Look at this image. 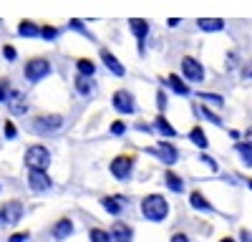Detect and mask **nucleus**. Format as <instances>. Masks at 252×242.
Segmentation results:
<instances>
[{"label":"nucleus","mask_w":252,"mask_h":242,"mask_svg":"<svg viewBox=\"0 0 252 242\" xmlns=\"http://www.w3.org/2000/svg\"><path fill=\"white\" fill-rule=\"evenodd\" d=\"M141 214L149 222H161L169 214V205H166V199L161 194H149L141 199Z\"/></svg>","instance_id":"nucleus-1"},{"label":"nucleus","mask_w":252,"mask_h":242,"mask_svg":"<svg viewBox=\"0 0 252 242\" xmlns=\"http://www.w3.org/2000/svg\"><path fill=\"white\" fill-rule=\"evenodd\" d=\"M48 164H51V154L46 147H31L26 151V167L28 169H43L46 172Z\"/></svg>","instance_id":"nucleus-2"},{"label":"nucleus","mask_w":252,"mask_h":242,"mask_svg":"<svg viewBox=\"0 0 252 242\" xmlns=\"http://www.w3.org/2000/svg\"><path fill=\"white\" fill-rule=\"evenodd\" d=\"M26 78L31 81V84H38V81H43L48 73H51V63L46 58H33V60H28L26 63Z\"/></svg>","instance_id":"nucleus-3"},{"label":"nucleus","mask_w":252,"mask_h":242,"mask_svg":"<svg viewBox=\"0 0 252 242\" xmlns=\"http://www.w3.org/2000/svg\"><path fill=\"white\" fill-rule=\"evenodd\" d=\"M182 73H184L187 81H192V84H202V81H204V68H202V63L197 58L184 56L182 58Z\"/></svg>","instance_id":"nucleus-4"},{"label":"nucleus","mask_w":252,"mask_h":242,"mask_svg":"<svg viewBox=\"0 0 252 242\" xmlns=\"http://www.w3.org/2000/svg\"><path fill=\"white\" fill-rule=\"evenodd\" d=\"M20 217H23V205L20 202H5L3 207H0V222L3 225H18Z\"/></svg>","instance_id":"nucleus-5"},{"label":"nucleus","mask_w":252,"mask_h":242,"mask_svg":"<svg viewBox=\"0 0 252 242\" xmlns=\"http://www.w3.org/2000/svg\"><path fill=\"white\" fill-rule=\"evenodd\" d=\"M63 126V119L58 116V114H51V116H38L35 121H33V131H38V134H53V131H58Z\"/></svg>","instance_id":"nucleus-6"},{"label":"nucleus","mask_w":252,"mask_h":242,"mask_svg":"<svg viewBox=\"0 0 252 242\" xmlns=\"http://www.w3.org/2000/svg\"><path fill=\"white\" fill-rule=\"evenodd\" d=\"M28 187L33 192H46V189L53 187V182L43 169H28Z\"/></svg>","instance_id":"nucleus-7"},{"label":"nucleus","mask_w":252,"mask_h":242,"mask_svg":"<svg viewBox=\"0 0 252 242\" xmlns=\"http://www.w3.org/2000/svg\"><path fill=\"white\" fill-rule=\"evenodd\" d=\"M111 104H114V109L119 114H134L136 111V101H134V96L129 91H116L114 98H111Z\"/></svg>","instance_id":"nucleus-8"},{"label":"nucleus","mask_w":252,"mask_h":242,"mask_svg":"<svg viewBox=\"0 0 252 242\" xmlns=\"http://www.w3.org/2000/svg\"><path fill=\"white\" fill-rule=\"evenodd\" d=\"M131 169H134V159L131 156H116L111 161V174L116 179H121V182H126L131 177Z\"/></svg>","instance_id":"nucleus-9"},{"label":"nucleus","mask_w":252,"mask_h":242,"mask_svg":"<svg viewBox=\"0 0 252 242\" xmlns=\"http://www.w3.org/2000/svg\"><path fill=\"white\" fill-rule=\"evenodd\" d=\"M5 104H8L10 114H15V116H23V114L28 111V98H26L23 91H8Z\"/></svg>","instance_id":"nucleus-10"},{"label":"nucleus","mask_w":252,"mask_h":242,"mask_svg":"<svg viewBox=\"0 0 252 242\" xmlns=\"http://www.w3.org/2000/svg\"><path fill=\"white\" fill-rule=\"evenodd\" d=\"M149 151H152V154H157V156H159V159L164 161V164H166V167H172V164H174V161H177V156H179V154H177V149H174L172 144H166V141H161V144H157V147H152Z\"/></svg>","instance_id":"nucleus-11"},{"label":"nucleus","mask_w":252,"mask_h":242,"mask_svg":"<svg viewBox=\"0 0 252 242\" xmlns=\"http://www.w3.org/2000/svg\"><path fill=\"white\" fill-rule=\"evenodd\" d=\"M129 28H131V33L139 40V53H144V38H146V33H149V23L141 20V18H131L129 20Z\"/></svg>","instance_id":"nucleus-12"},{"label":"nucleus","mask_w":252,"mask_h":242,"mask_svg":"<svg viewBox=\"0 0 252 242\" xmlns=\"http://www.w3.org/2000/svg\"><path fill=\"white\" fill-rule=\"evenodd\" d=\"M101 58H103V63H106V68H109V71H111L114 76H119V78H121V76L126 73V68L121 66V60H119V58H116V56H114L111 51L101 48Z\"/></svg>","instance_id":"nucleus-13"},{"label":"nucleus","mask_w":252,"mask_h":242,"mask_svg":"<svg viewBox=\"0 0 252 242\" xmlns=\"http://www.w3.org/2000/svg\"><path fill=\"white\" fill-rule=\"evenodd\" d=\"M94 89H96V84H94L91 76H86V73H78V76H76V91H78L81 96H91Z\"/></svg>","instance_id":"nucleus-14"},{"label":"nucleus","mask_w":252,"mask_h":242,"mask_svg":"<svg viewBox=\"0 0 252 242\" xmlns=\"http://www.w3.org/2000/svg\"><path fill=\"white\" fill-rule=\"evenodd\" d=\"M111 237H114V242H131L134 232H131L129 225H124V222H116V225L111 227Z\"/></svg>","instance_id":"nucleus-15"},{"label":"nucleus","mask_w":252,"mask_h":242,"mask_svg":"<svg viewBox=\"0 0 252 242\" xmlns=\"http://www.w3.org/2000/svg\"><path fill=\"white\" fill-rule=\"evenodd\" d=\"M73 235V222L71 219H61L58 225L53 227V237L56 240H66V237H71Z\"/></svg>","instance_id":"nucleus-16"},{"label":"nucleus","mask_w":252,"mask_h":242,"mask_svg":"<svg viewBox=\"0 0 252 242\" xmlns=\"http://www.w3.org/2000/svg\"><path fill=\"white\" fill-rule=\"evenodd\" d=\"M197 26H199L202 30L215 33V30H222V28H224V20H222V18H199Z\"/></svg>","instance_id":"nucleus-17"},{"label":"nucleus","mask_w":252,"mask_h":242,"mask_svg":"<svg viewBox=\"0 0 252 242\" xmlns=\"http://www.w3.org/2000/svg\"><path fill=\"white\" fill-rule=\"evenodd\" d=\"M101 205H103V210H106V212L119 214V212L124 210V197H103Z\"/></svg>","instance_id":"nucleus-18"},{"label":"nucleus","mask_w":252,"mask_h":242,"mask_svg":"<svg viewBox=\"0 0 252 242\" xmlns=\"http://www.w3.org/2000/svg\"><path fill=\"white\" fill-rule=\"evenodd\" d=\"M18 35H23V38H38L40 35V28L33 23V20H23L18 28Z\"/></svg>","instance_id":"nucleus-19"},{"label":"nucleus","mask_w":252,"mask_h":242,"mask_svg":"<svg viewBox=\"0 0 252 242\" xmlns=\"http://www.w3.org/2000/svg\"><path fill=\"white\" fill-rule=\"evenodd\" d=\"M154 126H157V131H159V134H164V136H169V139H172V136H177L174 126H172V124H169V121H166L164 116H157V121H154Z\"/></svg>","instance_id":"nucleus-20"},{"label":"nucleus","mask_w":252,"mask_h":242,"mask_svg":"<svg viewBox=\"0 0 252 242\" xmlns=\"http://www.w3.org/2000/svg\"><path fill=\"white\" fill-rule=\"evenodd\" d=\"M166 81H169V86H172V91H174V93H179V96H189V86L184 84V81H182L179 76H174V73H172Z\"/></svg>","instance_id":"nucleus-21"},{"label":"nucleus","mask_w":252,"mask_h":242,"mask_svg":"<svg viewBox=\"0 0 252 242\" xmlns=\"http://www.w3.org/2000/svg\"><path fill=\"white\" fill-rule=\"evenodd\" d=\"M189 139H192V141H194V144H197L199 149H207V147H209V141H207V136H204L202 126H194L192 131H189Z\"/></svg>","instance_id":"nucleus-22"},{"label":"nucleus","mask_w":252,"mask_h":242,"mask_svg":"<svg viewBox=\"0 0 252 242\" xmlns=\"http://www.w3.org/2000/svg\"><path fill=\"white\" fill-rule=\"evenodd\" d=\"M164 182H166V187H169L172 192H184V184H182V179L174 174V172H166L164 174Z\"/></svg>","instance_id":"nucleus-23"},{"label":"nucleus","mask_w":252,"mask_h":242,"mask_svg":"<svg viewBox=\"0 0 252 242\" xmlns=\"http://www.w3.org/2000/svg\"><path fill=\"white\" fill-rule=\"evenodd\" d=\"M189 202H192V207H194V210H212V205H209V202L204 199V194H202V192H192Z\"/></svg>","instance_id":"nucleus-24"},{"label":"nucleus","mask_w":252,"mask_h":242,"mask_svg":"<svg viewBox=\"0 0 252 242\" xmlns=\"http://www.w3.org/2000/svg\"><path fill=\"white\" fill-rule=\"evenodd\" d=\"M235 149L240 151V156H242L245 164H247V167H252V147L247 144V141H240V144H237Z\"/></svg>","instance_id":"nucleus-25"},{"label":"nucleus","mask_w":252,"mask_h":242,"mask_svg":"<svg viewBox=\"0 0 252 242\" xmlns=\"http://www.w3.org/2000/svg\"><path fill=\"white\" fill-rule=\"evenodd\" d=\"M76 66H78V73H86V76H94V71H96V66H94L91 58H81Z\"/></svg>","instance_id":"nucleus-26"},{"label":"nucleus","mask_w":252,"mask_h":242,"mask_svg":"<svg viewBox=\"0 0 252 242\" xmlns=\"http://www.w3.org/2000/svg\"><path fill=\"white\" fill-rule=\"evenodd\" d=\"M91 242H114V237L106 232V230H91Z\"/></svg>","instance_id":"nucleus-27"},{"label":"nucleus","mask_w":252,"mask_h":242,"mask_svg":"<svg viewBox=\"0 0 252 242\" xmlns=\"http://www.w3.org/2000/svg\"><path fill=\"white\" fill-rule=\"evenodd\" d=\"M202 101H207V104H215V106H222L224 104V98L222 96H215V93H199Z\"/></svg>","instance_id":"nucleus-28"},{"label":"nucleus","mask_w":252,"mask_h":242,"mask_svg":"<svg viewBox=\"0 0 252 242\" xmlns=\"http://www.w3.org/2000/svg\"><path fill=\"white\" fill-rule=\"evenodd\" d=\"M40 38L53 40V38H58V30H56V28H51V26H46V28H40Z\"/></svg>","instance_id":"nucleus-29"},{"label":"nucleus","mask_w":252,"mask_h":242,"mask_svg":"<svg viewBox=\"0 0 252 242\" xmlns=\"http://www.w3.org/2000/svg\"><path fill=\"white\" fill-rule=\"evenodd\" d=\"M68 28H71V30H78V33H83V35H89V38H91V33H89L86 28H83V23H81V20H76V18L68 23Z\"/></svg>","instance_id":"nucleus-30"},{"label":"nucleus","mask_w":252,"mask_h":242,"mask_svg":"<svg viewBox=\"0 0 252 242\" xmlns=\"http://www.w3.org/2000/svg\"><path fill=\"white\" fill-rule=\"evenodd\" d=\"M202 114H204V116H207V121H212V124H217V126H220V124H222V119H220V116H217V114H212V111H209V109H207V106H202Z\"/></svg>","instance_id":"nucleus-31"},{"label":"nucleus","mask_w":252,"mask_h":242,"mask_svg":"<svg viewBox=\"0 0 252 242\" xmlns=\"http://www.w3.org/2000/svg\"><path fill=\"white\" fill-rule=\"evenodd\" d=\"M3 131H5V136H8V139H15V136H18L13 121H5V124H3Z\"/></svg>","instance_id":"nucleus-32"},{"label":"nucleus","mask_w":252,"mask_h":242,"mask_svg":"<svg viewBox=\"0 0 252 242\" xmlns=\"http://www.w3.org/2000/svg\"><path fill=\"white\" fill-rule=\"evenodd\" d=\"M124 131H126V124H124V121H114V124H111V134L121 136Z\"/></svg>","instance_id":"nucleus-33"},{"label":"nucleus","mask_w":252,"mask_h":242,"mask_svg":"<svg viewBox=\"0 0 252 242\" xmlns=\"http://www.w3.org/2000/svg\"><path fill=\"white\" fill-rule=\"evenodd\" d=\"M28 237H31L28 232H15V235H10V240H8V242H26Z\"/></svg>","instance_id":"nucleus-34"},{"label":"nucleus","mask_w":252,"mask_h":242,"mask_svg":"<svg viewBox=\"0 0 252 242\" xmlns=\"http://www.w3.org/2000/svg\"><path fill=\"white\" fill-rule=\"evenodd\" d=\"M202 161H204V164H207L209 169H212V172H217V161H215L212 156H207V154H202Z\"/></svg>","instance_id":"nucleus-35"},{"label":"nucleus","mask_w":252,"mask_h":242,"mask_svg":"<svg viewBox=\"0 0 252 242\" xmlns=\"http://www.w3.org/2000/svg\"><path fill=\"white\" fill-rule=\"evenodd\" d=\"M3 56H5L8 60H15V56H18V53H15V48H13V46H5V48H3Z\"/></svg>","instance_id":"nucleus-36"},{"label":"nucleus","mask_w":252,"mask_h":242,"mask_svg":"<svg viewBox=\"0 0 252 242\" xmlns=\"http://www.w3.org/2000/svg\"><path fill=\"white\" fill-rule=\"evenodd\" d=\"M157 104H159V109H166V96H164V91L157 93Z\"/></svg>","instance_id":"nucleus-37"},{"label":"nucleus","mask_w":252,"mask_h":242,"mask_svg":"<svg viewBox=\"0 0 252 242\" xmlns=\"http://www.w3.org/2000/svg\"><path fill=\"white\" fill-rule=\"evenodd\" d=\"M8 98V84H0V101Z\"/></svg>","instance_id":"nucleus-38"},{"label":"nucleus","mask_w":252,"mask_h":242,"mask_svg":"<svg viewBox=\"0 0 252 242\" xmlns=\"http://www.w3.org/2000/svg\"><path fill=\"white\" fill-rule=\"evenodd\" d=\"M169 242H189V237H187V235H182V232H179V235H174V237H172V240H169Z\"/></svg>","instance_id":"nucleus-39"},{"label":"nucleus","mask_w":252,"mask_h":242,"mask_svg":"<svg viewBox=\"0 0 252 242\" xmlns=\"http://www.w3.org/2000/svg\"><path fill=\"white\" fill-rule=\"evenodd\" d=\"M245 141L252 147V126H247V129H245Z\"/></svg>","instance_id":"nucleus-40"},{"label":"nucleus","mask_w":252,"mask_h":242,"mask_svg":"<svg viewBox=\"0 0 252 242\" xmlns=\"http://www.w3.org/2000/svg\"><path fill=\"white\" fill-rule=\"evenodd\" d=\"M242 242H252V232H247V230H242Z\"/></svg>","instance_id":"nucleus-41"},{"label":"nucleus","mask_w":252,"mask_h":242,"mask_svg":"<svg viewBox=\"0 0 252 242\" xmlns=\"http://www.w3.org/2000/svg\"><path fill=\"white\" fill-rule=\"evenodd\" d=\"M220 242H235L232 237H224V240H220Z\"/></svg>","instance_id":"nucleus-42"},{"label":"nucleus","mask_w":252,"mask_h":242,"mask_svg":"<svg viewBox=\"0 0 252 242\" xmlns=\"http://www.w3.org/2000/svg\"><path fill=\"white\" fill-rule=\"evenodd\" d=\"M247 187H250V189H252V179H247Z\"/></svg>","instance_id":"nucleus-43"},{"label":"nucleus","mask_w":252,"mask_h":242,"mask_svg":"<svg viewBox=\"0 0 252 242\" xmlns=\"http://www.w3.org/2000/svg\"><path fill=\"white\" fill-rule=\"evenodd\" d=\"M0 126H3V124H0Z\"/></svg>","instance_id":"nucleus-44"}]
</instances>
